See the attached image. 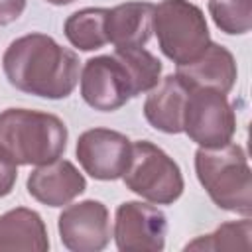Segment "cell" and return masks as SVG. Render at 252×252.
<instances>
[{
  "label": "cell",
  "mask_w": 252,
  "mask_h": 252,
  "mask_svg": "<svg viewBox=\"0 0 252 252\" xmlns=\"http://www.w3.org/2000/svg\"><path fill=\"white\" fill-rule=\"evenodd\" d=\"M209 12L228 35H240L252 28V0H209Z\"/></svg>",
  "instance_id": "d6986e66"
},
{
  "label": "cell",
  "mask_w": 252,
  "mask_h": 252,
  "mask_svg": "<svg viewBox=\"0 0 252 252\" xmlns=\"http://www.w3.org/2000/svg\"><path fill=\"white\" fill-rule=\"evenodd\" d=\"M75 152L79 163L91 177L112 181L122 177L130 161L132 142L116 130L93 128L79 136Z\"/></svg>",
  "instance_id": "9c48e42d"
},
{
  "label": "cell",
  "mask_w": 252,
  "mask_h": 252,
  "mask_svg": "<svg viewBox=\"0 0 252 252\" xmlns=\"http://www.w3.org/2000/svg\"><path fill=\"white\" fill-rule=\"evenodd\" d=\"M26 8V0H0V26L16 22Z\"/></svg>",
  "instance_id": "ffe728a7"
},
{
  "label": "cell",
  "mask_w": 252,
  "mask_h": 252,
  "mask_svg": "<svg viewBox=\"0 0 252 252\" xmlns=\"http://www.w3.org/2000/svg\"><path fill=\"white\" fill-rule=\"evenodd\" d=\"M122 179L132 193L156 205H169L183 193L179 165L161 148L148 140L132 142L130 161Z\"/></svg>",
  "instance_id": "5b68a950"
},
{
  "label": "cell",
  "mask_w": 252,
  "mask_h": 252,
  "mask_svg": "<svg viewBox=\"0 0 252 252\" xmlns=\"http://www.w3.org/2000/svg\"><path fill=\"white\" fill-rule=\"evenodd\" d=\"M154 8L150 2H126L106 8L104 32L108 43L114 47H144L154 32Z\"/></svg>",
  "instance_id": "4fadbf2b"
},
{
  "label": "cell",
  "mask_w": 252,
  "mask_h": 252,
  "mask_svg": "<svg viewBox=\"0 0 252 252\" xmlns=\"http://www.w3.org/2000/svg\"><path fill=\"white\" fill-rule=\"evenodd\" d=\"M65 122L49 112L6 108L0 112V158L12 165H43L67 148Z\"/></svg>",
  "instance_id": "7a4b0ae2"
},
{
  "label": "cell",
  "mask_w": 252,
  "mask_h": 252,
  "mask_svg": "<svg viewBox=\"0 0 252 252\" xmlns=\"http://www.w3.org/2000/svg\"><path fill=\"white\" fill-rule=\"evenodd\" d=\"M252 222L248 217L242 220H230L220 224L215 232L199 236L197 240L189 242L185 250H250L252 242Z\"/></svg>",
  "instance_id": "e0dca14e"
},
{
  "label": "cell",
  "mask_w": 252,
  "mask_h": 252,
  "mask_svg": "<svg viewBox=\"0 0 252 252\" xmlns=\"http://www.w3.org/2000/svg\"><path fill=\"white\" fill-rule=\"evenodd\" d=\"M187 93L189 87L177 75H167L150 91L144 102L146 120L156 130L165 134L183 132V110Z\"/></svg>",
  "instance_id": "5bb4252c"
},
{
  "label": "cell",
  "mask_w": 252,
  "mask_h": 252,
  "mask_svg": "<svg viewBox=\"0 0 252 252\" xmlns=\"http://www.w3.org/2000/svg\"><path fill=\"white\" fill-rule=\"evenodd\" d=\"M195 171L213 203L224 211L250 217L252 213V175L244 150L238 144L199 148Z\"/></svg>",
  "instance_id": "3957f363"
},
{
  "label": "cell",
  "mask_w": 252,
  "mask_h": 252,
  "mask_svg": "<svg viewBox=\"0 0 252 252\" xmlns=\"http://www.w3.org/2000/svg\"><path fill=\"white\" fill-rule=\"evenodd\" d=\"M183 132L201 148L228 144L236 132V116L224 93L191 89L183 110Z\"/></svg>",
  "instance_id": "8992f818"
},
{
  "label": "cell",
  "mask_w": 252,
  "mask_h": 252,
  "mask_svg": "<svg viewBox=\"0 0 252 252\" xmlns=\"http://www.w3.org/2000/svg\"><path fill=\"white\" fill-rule=\"evenodd\" d=\"M16 177H18L16 165H12L4 158H0V197H6L12 191V187L16 183Z\"/></svg>",
  "instance_id": "44dd1931"
},
{
  "label": "cell",
  "mask_w": 252,
  "mask_h": 252,
  "mask_svg": "<svg viewBox=\"0 0 252 252\" xmlns=\"http://www.w3.org/2000/svg\"><path fill=\"white\" fill-rule=\"evenodd\" d=\"M81 96L100 112H112L136 96L132 75L118 55H98L85 61L81 71Z\"/></svg>",
  "instance_id": "52a82bcc"
},
{
  "label": "cell",
  "mask_w": 252,
  "mask_h": 252,
  "mask_svg": "<svg viewBox=\"0 0 252 252\" xmlns=\"http://www.w3.org/2000/svg\"><path fill=\"white\" fill-rule=\"evenodd\" d=\"M114 55H118L128 67L136 87V94L148 93L159 83L161 63L144 47H114Z\"/></svg>",
  "instance_id": "ac0fdd59"
},
{
  "label": "cell",
  "mask_w": 252,
  "mask_h": 252,
  "mask_svg": "<svg viewBox=\"0 0 252 252\" xmlns=\"http://www.w3.org/2000/svg\"><path fill=\"white\" fill-rule=\"evenodd\" d=\"M175 75L191 89H215L226 94L236 81V61L226 47L211 41L195 61L177 65Z\"/></svg>",
  "instance_id": "7c38bea8"
},
{
  "label": "cell",
  "mask_w": 252,
  "mask_h": 252,
  "mask_svg": "<svg viewBox=\"0 0 252 252\" xmlns=\"http://www.w3.org/2000/svg\"><path fill=\"white\" fill-rule=\"evenodd\" d=\"M12 87L41 98H65L79 83V57L45 33L14 39L2 57Z\"/></svg>",
  "instance_id": "6da1fadb"
},
{
  "label": "cell",
  "mask_w": 252,
  "mask_h": 252,
  "mask_svg": "<svg viewBox=\"0 0 252 252\" xmlns=\"http://www.w3.org/2000/svg\"><path fill=\"white\" fill-rule=\"evenodd\" d=\"M152 28L159 49L175 65L195 61L211 43L207 20L189 0H163L154 8Z\"/></svg>",
  "instance_id": "277c9868"
},
{
  "label": "cell",
  "mask_w": 252,
  "mask_h": 252,
  "mask_svg": "<svg viewBox=\"0 0 252 252\" xmlns=\"http://www.w3.org/2000/svg\"><path fill=\"white\" fill-rule=\"evenodd\" d=\"M47 228L41 217L26 207L0 215V252H45Z\"/></svg>",
  "instance_id": "9a60e30c"
},
{
  "label": "cell",
  "mask_w": 252,
  "mask_h": 252,
  "mask_svg": "<svg viewBox=\"0 0 252 252\" xmlns=\"http://www.w3.org/2000/svg\"><path fill=\"white\" fill-rule=\"evenodd\" d=\"M104 18L106 8H85L71 14L65 22V35L69 43L81 51H93L106 45Z\"/></svg>",
  "instance_id": "2e32d148"
},
{
  "label": "cell",
  "mask_w": 252,
  "mask_h": 252,
  "mask_svg": "<svg viewBox=\"0 0 252 252\" xmlns=\"http://www.w3.org/2000/svg\"><path fill=\"white\" fill-rule=\"evenodd\" d=\"M87 189V181L79 169L67 159H53L37 165L28 177V193L49 207L69 205Z\"/></svg>",
  "instance_id": "8fae6325"
},
{
  "label": "cell",
  "mask_w": 252,
  "mask_h": 252,
  "mask_svg": "<svg viewBox=\"0 0 252 252\" xmlns=\"http://www.w3.org/2000/svg\"><path fill=\"white\" fill-rule=\"evenodd\" d=\"M59 236L73 252H96L110 242L108 209L94 199L69 205L59 215Z\"/></svg>",
  "instance_id": "30bf717a"
},
{
  "label": "cell",
  "mask_w": 252,
  "mask_h": 252,
  "mask_svg": "<svg viewBox=\"0 0 252 252\" xmlns=\"http://www.w3.org/2000/svg\"><path fill=\"white\" fill-rule=\"evenodd\" d=\"M167 219L148 203L126 201L116 209L114 240L122 252H159L165 246Z\"/></svg>",
  "instance_id": "ba28073f"
},
{
  "label": "cell",
  "mask_w": 252,
  "mask_h": 252,
  "mask_svg": "<svg viewBox=\"0 0 252 252\" xmlns=\"http://www.w3.org/2000/svg\"><path fill=\"white\" fill-rule=\"evenodd\" d=\"M45 2L55 4V6H63V4H69V2H73V0H45Z\"/></svg>",
  "instance_id": "7402d4cb"
}]
</instances>
